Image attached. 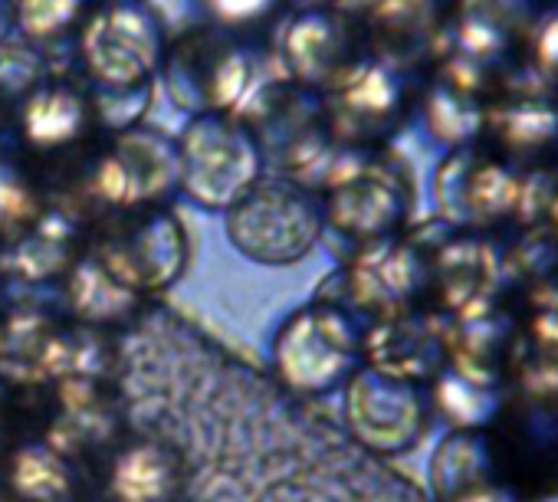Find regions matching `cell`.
<instances>
[{
    "label": "cell",
    "instance_id": "obj_1",
    "mask_svg": "<svg viewBox=\"0 0 558 502\" xmlns=\"http://www.w3.org/2000/svg\"><path fill=\"white\" fill-rule=\"evenodd\" d=\"M323 230L316 204L287 181H256L230 210L227 236L253 264L283 267L303 260Z\"/></svg>",
    "mask_w": 558,
    "mask_h": 502
},
{
    "label": "cell",
    "instance_id": "obj_2",
    "mask_svg": "<svg viewBox=\"0 0 558 502\" xmlns=\"http://www.w3.org/2000/svg\"><path fill=\"white\" fill-rule=\"evenodd\" d=\"M178 177L197 204L230 210L259 181V148L236 122L204 115L184 132Z\"/></svg>",
    "mask_w": 558,
    "mask_h": 502
},
{
    "label": "cell",
    "instance_id": "obj_3",
    "mask_svg": "<svg viewBox=\"0 0 558 502\" xmlns=\"http://www.w3.org/2000/svg\"><path fill=\"white\" fill-rule=\"evenodd\" d=\"M355 332L352 322L329 309L310 306L283 322L272 342V365L296 391H332L352 375L355 365Z\"/></svg>",
    "mask_w": 558,
    "mask_h": 502
},
{
    "label": "cell",
    "instance_id": "obj_4",
    "mask_svg": "<svg viewBox=\"0 0 558 502\" xmlns=\"http://www.w3.org/2000/svg\"><path fill=\"white\" fill-rule=\"evenodd\" d=\"M83 53L89 70L109 89H129L155 70L161 53V34L145 8L119 4L86 27Z\"/></svg>",
    "mask_w": 558,
    "mask_h": 502
},
{
    "label": "cell",
    "instance_id": "obj_5",
    "mask_svg": "<svg viewBox=\"0 0 558 502\" xmlns=\"http://www.w3.org/2000/svg\"><path fill=\"white\" fill-rule=\"evenodd\" d=\"M345 414L355 437L375 450L395 453L421 433V401L404 378L385 371H362L349 384Z\"/></svg>",
    "mask_w": 558,
    "mask_h": 502
},
{
    "label": "cell",
    "instance_id": "obj_6",
    "mask_svg": "<svg viewBox=\"0 0 558 502\" xmlns=\"http://www.w3.org/2000/svg\"><path fill=\"white\" fill-rule=\"evenodd\" d=\"M99 267L125 290H158L184 267V236L171 213H155L135 233L116 240Z\"/></svg>",
    "mask_w": 558,
    "mask_h": 502
},
{
    "label": "cell",
    "instance_id": "obj_7",
    "mask_svg": "<svg viewBox=\"0 0 558 502\" xmlns=\"http://www.w3.org/2000/svg\"><path fill=\"white\" fill-rule=\"evenodd\" d=\"M178 177V151L151 135L132 132L99 164V191L116 204H138L165 194Z\"/></svg>",
    "mask_w": 558,
    "mask_h": 502
},
{
    "label": "cell",
    "instance_id": "obj_8",
    "mask_svg": "<svg viewBox=\"0 0 558 502\" xmlns=\"http://www.w3.org/2000/svg\"><path fill=\"white\" fill-rule=\"evenodd\" d=\"M181 482L184 469L178 453L155 440L129 443L109 469V492L116 502H178Z\"/></svg>",
    "mask_w": 558,
    "mask_h": 502
},
{
    "label": "cell",
    "instance_id": "obj_9",
    "mask_svg": "<svg viewBox=\"0 0 558 502\" xmlns=\"http://www.w3.org/2000/svg\"><path fill=\"white\" fill-rule=\"evenodd\" d=\"M417 286V260L401 246H378L355 270V293L368 306H395Z\"/></svg>",
    "mask_w": 558,
    "mask_h": 502
},
{
    "label": "cell",
    "instance_id": "obj_10",
    "mask_svg": "<svg viewBox=\"0 0 558 502\" xmlns=\"http://www.w3.org/2000/svg\"><path fill=\"white\" fill-rule=\"evenodd\" d=\"M332 217L352 233H381L398 217V197L388 184L372 181V174H355L342 181L332 200Z\"/></svg>",
    "mask_w": 558,
    "mask_h": 502
},
{
    "label": "cell",
    "instance_id": "obj_11",
    "mask_svg": "<svg viewBox=\"0 0 558 502\" xmlns=\"http://www.w3.org/2000/svg\"><path fill=\"white\" fill-rule=\"evenodd\" d=\"M339 27L323 17V14H306L300 17L290 34H287V53L293 70L303 79H323L326 73H332L336 60H339Z\"/></svg>",
    "mask_w": 558,
    "mask_h": 502
},
{
    "label": "cell",
    "instance_id": "obj_12",
    "mask_svg": "<svg viewBox=\"0 0 558 502\" xmlns=\"http://www.w3.org/2000/svg\"><path fill=\"white\" fill-rule=\"evenodd\" d=\"M83 102L70 89H44L27 102L24 125L27 138L37 145H60L80 135L83 128Z\"/></svg>",
    "mask_w": 558,
    "mask_h": 502
},
{
    "label": "cell",
    "instance_id": "obj_13",
    "mask_svg": "<svg viewBox=\"0 0 558 502\" xmlns=\"http://www.w3.org/2000/svg\"><path fill=\"white\" fill-rule=\"evenodd\" d=\"M496 128L512 145H542L558 135V109L542 99H522L496 112Z\"/></svg>",
    "mask_w": 558,
    "mask_h": 502
},
{
    "label": "cell",
    "instance_id": "obj_14",
    "mask_svg": "<svg viewBox=\"0 0 558 502\" xmlns=\"http://www.w3.org/2000/svg\"><path fill=\"white\" fill-rule=\"evenodd\" d=\"M14 486L27 499H34V502H57L60 492L70 489V473H66V466L53 453H47V450H27L17 460Z\"/></svg>",
    "mask_w": 558,
    "mask_h": 502
},
{
    "label": "cell",
    "instance_id": "obj_15",
    "mask_svg": "<svg viewBox=\"0 0 558 502\" xmlns=\"http://www.w3.org/2000/svg\"><path fill=\"white\" fill-rule=\"evenodd\" d=\"M345 102L359 112H388L398 102V79L385 66H362L345 83Z\"/></svg>",
    "mask_w": 558,
    "mask_h": 502
},
{
    "label": "cell",
    "instance_id": "obj_16",
    "mask_svg": "<svg viewBox=\"0 0 558 502\" xmlns=\"http://www.w3.org/2000/svg\"><path fill=\"white\" fill-rule=\"evenodd\" d=\"M430 125L444 138L460 142V138H470L480 128V112H476V106L463 93L437 89L430 96Z\"/></svg>",
    "mask_w": 558,
    "mask_h": 502
},
{
    "label": "cell",
    "instance_id": "obj_17",
    "mask_svg": "<svg viewBox=\"0 0 558 502\" xmlns=\"http://www.w3.org/2000/svg\"><path fill=\"white\" fill-rule=\"evenodd\" d=\"M83 8V0H21L17 4V21L21 30L31 37H47L66 27Z\"/></svg>",
    "mask_w": 558,
    "mask_h": 502
},
{
    "label": "cell",
    "instance_id": "obj_18",
    "mask_svg": "<svg viewBox=\"0 0 558 502\" xmlns=\"http://www.w3.org/2000/svg\"><path fill=\"white\" fill-rule=\"evenodd\" d=\"M440 404L447 407V414H453L463 424H480L493 411V397L480 384H473L470 378H460V375H447L444 378Z\"/></svg>",
    "mask_w": 558,
    "mask_h": 502
},
{
    "label": "cell",
    "instance_id": "obj_19",
    "mask_svg": "<svg viewBox=\"0 0 558 502\" xmlns=\"http://www.w3.org/2000/svg\"><path fill=\"white\" fill-rule=\"evenodd\" d=\"M480 463H483L480 443L460 437V440H450V443L440 450V456H437V463H434V466H437L434 476L440 479V486H444L447 492H460V486L480 473Z\"/></svg>",
    "mask_w": 558,
    "mask_h": 502
},
{
    "label": "cell",
    "instance_id": "obj_20",
    "mask_svg": "<svg viewBox=\"0 0 558 502\" xmlns=\"http://www.w3.org/2000/svg\"><path fill=\"white\" fill-rule=\"evenodd\" d=\"M457 40H460V53L476 63L496 60L506 50V30L476 14H463V21L457 27Z\"/></svg>",
    "mask_w": 558,
    "mask_h": 502
},
{
    "label": "cell",
    "instance_id": "obj_21",
    "mask_svg": "<svg viewBox=\"0 0 558 502\" xmlns=\"http://www.w3.org/2000/svg\"><path fill=\"white\" fill-rule=\"evenodd\" d=\"M27 220H34V194L14 168L0 164V233H17Z\"/></svg>",
    "mask_w": 558,
    "mask_h": 502
},
{
    "label": "cell",
    "instance_id": "obj_22",
    "mask_svg": "<svg viewBox=\"0 0 558 502\" xmlns=\"http://www.w3.org/2000/svg\"><path fill=\"white\" fill-rule=\"evenodd\" d=\"M515 197H519V181L512 174H506L502 168H486L470 184L473 207H480L486 213H502V210L515 207Z\"/></svg>",
    "mask_w": 558,
    "mask_h": 502
},
{
    "label": "cell",
    "instance_id": "obj_23",
    "mask_svg": "<svg viewBox=\"0 0 558 502\" xmlns=\"http://www.w3.org/2000/svg\"><path fill=\"white\" fill-rule=\"evenodd\" d=\"M250 57L246 53H227L217 70H214V79H210V93H214V102L217 106H233L240 102V96L246 93L250 86Z\"/></svg>",
    "mask_w": 558,
    "mask_h": 502
},
{
    "label": "cell",
    "instance_id": "obj_24",
    "mask_svg": "<svg viewBox=\"0 0 558 502\" xmlns=\"http://www.w3.org/2000/svg\"><path fill=\"white\" fill-rule=\"evenodd\" d=\"M532 47H535V60L545 70H558V8L538 17L532 30Z\"/></svg>",
    "mask_w": 558,
    "mask_h": 502
},
{
    "label": "cell",
    "instance_id": "obj_25",
    "mask_svg": "<svg viewBox=\"0 0 558 502\" xmlns=\"http://www.w3.org/2000/svg\"><path fill=\"white\" fill-rule=\"evenodd\" d=\"M466 14L486 17L502 27L525 14V0H466Z\"/></svg>",
    "mask_w": 558,
    "mask_h": 502
},
{
    "label": "cell",
    "instance_id": "obj_26",
    "mask_svg": "<svg viewBox=\"0 0 558 502\" xmlns=\"http://www.w3.org/2000/svg\"><path fill=\"white\" fill-rule=\"evenodd\" d=\"M272 0H210V8L227 17V21H243V17H256L263 14Z\"/></svg>",
    "mask_w": 558,
    "mask_h": 502
},
{
    "label": "cell",
    "instance_id": "obj_27",
    "mask_svg": "<svg viewBox=\"0 0 558 502\" xmlns=\"http://www.w3.org/2000/svg\"><path fill=\"white\" fill-rule=\"evenodd\" d=\"M460 502H512L502 489H466Z\"/></svg>",
    "mask_w": 558,
    "mask_h": 502
}]
</instances>
